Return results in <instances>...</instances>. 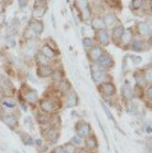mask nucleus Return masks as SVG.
Listing matches in <instances>:
<instances>
[{"label": "nucleus", "instance_id": "nucleus-1", "mask_svg": "<svg viewBox=\"0 0 152 153\" xmlns=\"http://www.w3.org/2000/svg\"><path fill=\"white\" fill-rule=\"evenodd\" d=\"M76 5L78 9H81V15H82L84 20H86L90 16V10L88 7L87 0H76Z\"/></svg>", "mask_w": 152, "mask_h": 153}, {"label": "nucleus", "instance_id": "nucleus-2", "mask_svg": "<svg viewBox=\"0 0 152 153\" xmlns=\"http://www.w3.org/2000/svg\"><path fill=\"white\" fill-rule=\"evenodd\" d=\"M101 92H103V93L107 96L114 95L116 92V87L114 85L111 83H106V84L101 85Z\"/></svg>", "mask_w": 152, "mask_h": 153}, {"label": "nucleus", "instance_id": "nucleus-3", "mask_svg": "<svg viewBox=\"0 0 152 153\" xmlns=\"http://www.w3.org/2000/svg\"><path fill=\"white\" fill-rule=\"evenodd\" d=\"M30 28L32 29L35 33L37 34H41L43 31V24L41 21L33 20L30 22Z\"/></svg>", "mask_w": 152, "mask_h": 153}, {"label": "nucleus", "instance_id": "nucleus-4", "mask_svg": "<svg viewBox=\"0 0 152 153\" xmlns=\"http://www.w3.org/2000/svg\"><path fill=\"white\" fill-rule=\"evenodd\" d=\"M77 104H78V97L75 92H72L69 96L68 99H67V107L68 108H72L76 106Z\"/></svg>", "mask_w": 152, "mask_h": 153}, {"label": "nucleus", "instance_id": "nucleus-5", "mask_svg": "<svg viewBox=\"0 0 152 153\" xmlns=\"http://www.w3.org/2000/svg\"><path fill=\"white\" fill-rule=\"evenodd\" d=\"M53 73V70L50 66L43 65L38 70V75L40 77H48Z\"/></svg>", "mask_w": 152, "mask_h": 153}, {"label": "nucleus", "instance_id": "nucleus-6", "mask_svg": "<svg viewBox=\"0 0 152 153\" xmlns=\"http://www.w3.org/2000/svg\"><path fill=\"white\" fill-rule=\"evenodd\" d=\"M132 29H130V28L124 29L121 37H120L121 41L123 42V44H125V45L130 43V41H132Z\"/></svg>", "mask_w": 152, "mask_h": 153}, {"label": "nucleus", "instance_id": "nucleus-7", "mask_svg": "<svg viewBox=\"0 0 152 153\" xmlns=\"http://www.w3.org/2000/svg\"><path fill=\"white\" fill-rule=\"evenodd\" d=\"M113 64L112 58L109 56H101L100 59H99V66L101 68H108Z\"/></svg>", "mask_w": 152, "mask_h": 153}, {"label": "nucleus", "instance_id": "nucleus-8", "mask_svg": "<svg viewBox=\"0 0 152 153\" xmlns=\"http://www.w3.org/2000/svg\"><path fill=\"white\" fill-rule=\"evenodd\" d=\"M106 73L101 70L98 69H93L92 70V77L95 82H101L105 78Z\"/></svg>", "mask_w": 152, "mask_h": 153}, {"label": "nucleus", "instance_id": "nucleus-9", "mask_svg": "<svg viewBox=\"0 0 152 153\" xmlns=\"http://www.w3.org/2000/svg\"><path fill=\"white\" fill-rule=\"evenodd\" d=\"M97 38L99 41L101 42L102 45H107L109 43V37H108V34L107 32L105 30H100L98 32L97 34Z\"/></svg>", "mask_w": 152, "mask_h": 153}, {"label": "nucleus", "instance_id": "nucleus-10", "mask_svg": "<svg viewBox=\"0 0 152 153\" xmlns=\"http://www.w3.org/2000/svg\"><path fill=\"white\" fill-rule=\"evenodd\" d=\"M41 54L43 55L45 58H52L55 56V51L53 50L49 45H44L41 47Z\"/></svg>", "mask_w": 152, "mask_h": 153}, {"label": "nucleus", "instance_id": "nucleus-11", "mask_svg": "<svg viewBox=\"0 0 152 153\" xmlns=\"http://www.w3.org/2000/svg\"><path fill=\"white\" fill-rule=\"evenodd\" d=\"M90 131V127L86 123H83L78 129V134L80 137H86Z\"/></svg>", "mask_w": 152, "mask_h": 153}, {"label": "nucleus", "instance_id": "nucleus-12", "mask_svg": "<svg viewBox=\"0 0 152 153\" xmlns=\"http://www.w3.org/2000/svg\"><path fill=\"white\" fill-rule=\"evenodd\" d=\"M3 121H4L7 125L10 128L15 127L17 124H18V121H17V118L14 116H6L3 117Z\"/></svg>", "mask_w": 152, "mask_h": 153}, {"label": "nucleus", "instance_id": "nucleus-13", "mask_svg": "<svg viewBox=\"0 0 152 153\" xmlns=\"http://www.w3.org/2000/svg\"><path fill=\"white\" fill-rule=\"evenodd\" d=\"M138 32L139 34L144 35V36H147L150 34V28L147 26V24L146 23H139L138 24Z\"/></svg>", "mask_w": 152, "mask_h": 153}, {"label": "nucleus", "instance_id": "nucleus-14", "mask_svg": "<svg viewBox=\"0 0 152 153\" xmlns=\"http://www.w3.org/2000/svg\"><path fill=\"white\" fill-rule=\"evenodd\" d=\"M45 12H46V9L45 8H43V7H37V8L34 9L33 12H32V15H33L34 18L41 19L44 16Z\"/></svg>", "mask_w": 152, "mask_h": 153}, {"label": "nucleus", "instance_id": "nucleus-15", "mask_svg": "<svg viewBox=\"0 0 152 153\" xmlns=\"http://www.w3.org/2000/svg\"><path fill=\"white\" fill-rule=\"evenodd\" d=\"M41 110L44 112H51L53 109H54V104L51 101L49 100H44L41 102Z\"/></svg>", "mask_w": 152, "mask_h": 153}, {"label": "nucleus", "instance_id": "nucleus-16", "mask_svg": "<svg viewBox=\"0 0 152 153\" xmlns=\"http://www.w3.org/2000/svg\"><path fill=\"white\" fill-rule=\"evenodd\" d=\"M26 100L30 104H35L38 101V93L35 90H30L26 94Z\"/></svg>", "mask_w": 152, "mask_h": 153}, {"label": "nucleus", "instance_id": "nucleus-17", "mask_svg": "<svg viewBox=\"0 0 152 153\" xmlns=\"http://www.w3.org/2000/svg\"><path fill=\"white\" fill-rule=\"evenodd\" d=\"M122 94L124 96V98H126L127 100H130L132 98V95H133V92L132 87L128 85H125V86L122 87Z\"/></svg>", "mask_w": 152, "mask_h": 153}, {"label": "nucleus", "instance_id": "nucleus-18", "mask_svg": "<svg viewBox=\"0 0 152 153\" xmlns=\"http://www.w3.org/2000/svg\"><path fill=\"white\" fill-rule=\"evenodd\" d=\"M102 56V50L99 47H95L91 50L90 52V56L93 60H99L100 58Z\"/></svg>", "mask_w": 152, "mask_h": 153}, {"label": "nucleus", "instance_id": "nucleus-19", "mask_svg": "<svg viewBox=\"0 0 152 153\" xmlns=\"http://www.w3.org/2000/svg\"><path fill=\"white\" fill-rule=\"evenodd\" d=\"M115 22H116V17L114 14H112V13L107 14L103 19L104 26H113V24H115Z\"/></svg>", "mask_w": 152, "mask_h": 153}, {"label": "nucleus", "instance_id": "nucleus-20", "mask_svg": "<svg viewBox=\"0 0 152 153\" xmlns=\"http://www.w3.org/2000/svg\"><path fill=\"white\" fill-rule=\"evenodd\" d=\"M92 26L94 29L101 30L104 26V23H103V21L100 18H95L92 20Z\"/></svg>", "mask_w": 152, "mask_h": 153}, {"label": "nucleus", "instance_id": "nucleus-21", "mask_svg": "<svg viewBox=\"0 0 152 153\" xmlns=\"http://www.w3.org/2000/svg\"><path fill=\"white\" fill-rule=\"evenodd\" d=\"M123 31H124V27H123L122 26L116 27L114 31H113V39H114V40H118V39H120Z\"/></svg>", "mask_w": 152, "mask_h": 153}, {"label": "nucleus", "instance_id": "nucleus-22", "mask_svg": "<svg viewBox=\"0 0 152 153\" xmlns=\"http://www.w3.org/2000/svg\"><path fill=\"white\" fill-rule=\"evenodd\" d=\"M143 47H144V42L140 40H135L133 42H132V50L134 51H142L143 50Z\"/></svg>", "mask_w": 152, "mask_h": 153}, {"label": "nucleus", "instance_id": "nucleus-23", "mask_svg": "<svg viewBox=\"0 0 152 153\" xmlns=\"http://www.w3.org/2000/svg\"><path fill=\"white\" fill-rule=\"evenodd\" d=\"M21 138H22V141L24 142L26 145H32L34 142L32 140V138L30 137V135H28L27 133H21Z\"/></svg>", "mask_w": 152, "mask_h": 153}, {"label": "nucleus", "instance_id": "nucleus-24", "mask_svg": "<svg viewBox=\"0 0 152 153\" xmlns=\"http://www.w3.org/2000/svg\"><path fill=\"white\" fill-rule=\"evenodd\" d=\"M3 104L8 108H14L16 106L15 102L11 98H5L4 101H3Z\"/></svg>", "mask_w": 152, "mask_h": 153}, {"label": "nucleus", "instance_id": "nucleus-25", "mask_svg": "<svg viewBox=\"0 0 152 153\" xmlns=\"http://www.w3.org/2000/svg\"><path fill=\"white\" fill-rule=\"evenodd\" d=\"M86 146L89 148H97V141L96 139H95L94 137H89V138H87L86 141Z\"/></svg>", "mask_w": 152, "mask_h": 153}, {"label": "nucleus", "instance_id": "nucleus-26", "mask_svg": "<svg viewBox=\"0 0 152 153\" xmlns=\"http://www.w3.org/2000/svg\"><path fill=\"white\" fill-rule=\"evenodd\" d=\"M35 36H36V33H35L30 27L26 29V31H24V37L27 39V40H31V39H33Z\"/></svg>", "mask_w": 152, "mask_h": 153}, {"label": "nucleus", "instance_id": "nucleus-27", "mask_svg": "<svg viewBox=\"0 0 152 153\" xmlns=\"http://www.w3.org/2000/svg\"><path fill=\"white\" fill-rule=\"evenodd\" d=\"M59 87H60V89H61L62 91H68L70 88V83L67 80H63L60 82V84H59Z\"/></svg>", "mask_w": 152, "mask_h": 153}, {"label": "nucleus", "instance_id": "nucleus-28", "mask_svg": "<svg viewBox=\"0 0 152 153\" xmlns=\"http://www.w3.org/2000/svg\"><path fill=\"white\" fill-rule=\"evenodd\" d=\"M64 149L66 150L67 153H75V151H76V148L72 144H66L64 147Z\"/></svg>", "mask_w": 152, "mask_h": 153}, {"label": "nucleus", "instance_id": "nucleus-29", "mask_svg": "<svg viewBox=\"0 0 152 153\" xmlns=\"http://www.w3.org/2000/svg\"><path fill=\"white\" fill-rule=\"evenodd\" d=\"M142 5H143V0H132V6L134 9H140L141 7H142Z\"/></svg>", "mask_w": 152, "mask_h": 153}, {"label": "nucleus", "instance_id": "nucleus-30", "mask_svg": "<svg viewBox=\"0 0 152 153\" xmlns=\"http://www.w3.org/2000/svg\"><path fill=\"white\" fill-rule=\"evenodd\" d=\"M37 61L40 64H47V58H45L43 55H37Z\"/></svg>", "mask_w": 152, "mask_h": 153}, {"label": "nucleus", "instance_id": "nucleus-31", "mask_svg": "<svg viewBox=\"0 0 152 153\" xmlns=\"http://www.w3.org/2000/svg\"><path fill=\"white\" fill-rule=\"evenodd\" d=\"M83 44H84V47L88 48V47H91V46H92L93 42H92V40H91L90 38H84L83 40Z\"/></svg>", "mask_w": 152, "mask_h": 153}, {"label": "nucleus", "instance_id": "nucleus-32", "mask_svg": "<svg viewBox=\"0 0 152 153\" xmlns=\"http://www.w3.org/2000/svg\"><path fill=\"white\" fill-rule=\"evenodd\" d=\"M0 84H1V86H2L3 87H5V88L10 87L9 81L8 79H6V78H4V77L1 78V82H0Z\"/></svg>", "mask_w": 152, "mask_h": 153}, {"label": "nucleus", "instance_id": "nucleus-33", "mask_svg": "<svg viewBox=\"0 0 152 153\" xmlns=\"http://www.w3.org/2000/svg\"><path fill=\"white\" fill-rule=\"evenodd\" d=\"M101 105H102V107H103V109H104V111H105V113L107 114V116H108V118H110V119H112L113 121L114 122H116V120H115V118L113 117V116H112V114L109 112V110H108V108H107V106H106L104 104H101Z\"/></svg>", "mask_w": 152, "mask_h": 153}, {"label": "nucleus", "instance_id": "nucleus-34", "mask_svg": "<svg viewBox=\"0 0 152 153\" xmlns=\"http://www.w3.org/2000/svg\"><path fill=\"white\" fill-rule=\"evenodd\" d=\"M49 138L52 140V141H55L56 139H57V134H56L55 131H50L49 133Z\"/></svg>", "mask_w": 152, "mask_h": 153}, {"label": "nucleus", "instance_id": "nucleus-35", "mask_svg": "<svg viewBox=\"0 0 152 153\" xmlns=\"http://www.w3.org/2000/svg\"><path fill=\"white\" fill-rule=\"evenodd\" d=\"M55 153H67L63 147H57L55 149Z\"/></svg>", "mask_w": 152, "mask_h": 153}, {"label": "nucleus", "instance_id": "nucleus-36", "mask_svg": "<svg viewBox=\"0 0 152 153\" xmlns=\"http://www.w3.org/2000/svg\"><path fill=\"white\" fill-rule=\"evenodd\" d=\"M146 79L147 81H149V82L151 81V79H152V70H151V69H149V70H148V72H147Z\"/></svg>", "mask_w": 152, "mask_h": 153}, {"label": "nucleus", "instance_id": "nucleus-37", "mask_svg": "<svg viewBox=\"0 0 152 153\" xmlns=\"http://www.w3.org/2000/svg\"><path fill=\"white\" fill-rule=\"evenodd\" d=\"M72 141L73 142L74 144H76V145H80V144H81V139H80V137L73 136V137L72 138Z\"/></svg>", "mask_w": 152, "mask_h": 153}, {"label": "nucleus", "instance_id": "nucleus-38", "mask_svg": "<svg viewBox=\"0 0 152 153\" xmlns=\"http://www.w3.org/2000/svg\"><path fill=\"white\" fill-rule=\"evenodd\" d=\"M132 59H133V62L135 64H138L142 61V58L140 56H132Z\"/></svg>", "mask_w": 152, "mask_h": 153}, {"label": "nucleus", "instance_id": "nucleus-39", "mask_svg": "<svg viewBox=\"0 0 152 153\" xmlns=\"http://www.w3.org/2000/svg\"><path fill=\"white\" fill-rule=\"evenodd\" d=\"M147 96L148 97V99L151 100L152 99V87H148V89L147 90Z\"/></svg>", "mask_w": 152, "mask_h": 153}, {"label": "nucleus", "instance_id": "nucleus-40", "mask_svg": "<svg viewBox=\"0 0 152 153\" xmlns=\"http://www.w3.org/2000/svg\"><path fill=\"white\" fill-rule=\"evenodd\" d=\"M19 1V6L21 8H24V7H26L27 3L26 2V0H18Z\"/></svg>", "mask_w": 152, "mask_h": 153}, {"label": "nucleus", "instance_id": "nucleus-41", "mask_svg": "<svg viewBox=\"0 0 152 153\" xmlns=\"http://www.w3.org/2000/svg\"><path fill=\"white\" fill-rule=\"evenodd\" d=\"M5 21V16L2 15V14H0V24H2L3 23H4Z\"/></svg>", "mask_w": 152, "mask_h": 153}, {"label": "nucleus", "instance_id": "nucleus-42", "mask_svg": "<svg viewBox=\"0 0 152 153\" xmlns=\"http://www.w3.org/2000/svg\"><path fill=\"white\" fill-rule=\"evenodd\" d=\"M4 10V7H3V5H2V3L0 2V14H1V12Z\"/></svg>", "mask_w": 152, "mask_h": 153}, {"label": "nucleus", "instance_id": "nucleus-43", "mask_svg": "<svg viewBox=\"0 0 152 153\" xmlns=\"http://www.w3.org/2000/svg\"><path fill=\"white\" fill-rule=\"evenodd\" d=\"M80 153H88V152H87L86 150H84V149H83V150H82V151H81Z\"/></svg>", "mask_w": 152, "mask_h": 153}, {"label": "nucleus", "instance_id": "nucleus-44", "mask_svg": "<svg viewBox=\"0 0 152 153\" xmlns=\"http://www.w3.org/2000/svg\"><path fill=\"white\" fill-rule=\"evenodd\" d=\"M1 98H2V95H1V93H0V101H1Z\"/></svg>", "mask_w": 152, "mask_h": 153}, {"label": "nucleus", "instance_id": "nucleus-45", "mask_svg": "<svg viewBox=\"0 0 152 153\" xmlns=\"http://www.w3.org/2000/svg\"><path fill=\"white\" fill-rule=\"evenodd\" d=\"M40 1H41V2H42V1H43V2H45V0H40Z\"/></svg>", "mask_w": 152, "mask_h": 153}]
</instances>
